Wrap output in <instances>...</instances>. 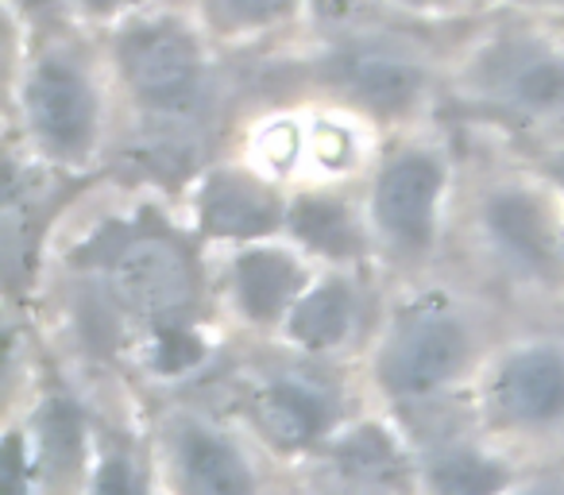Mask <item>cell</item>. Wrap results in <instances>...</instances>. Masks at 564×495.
I'll return each instance as SVG.
<instances>
[{"label": "cell", "mask_w": 564, "mask_h": 495, "mask_svg": "<svg viewBox=\"0 0 564 495\" xmlns=\"http://www.w3.org/2000/svg\"><path fill=\"white\" fill-rule=\"evenodd\" d=\"M495 337L479 302L448 283H417L387 302L364 348L368 387L399 422L471 391Z\"/></svg>", "instance_id": "6da1fadb"}, {"label": "cell", "mask_w": 564, "mask_h": 495, "mask_svg": "<svg viewBox=\"0 0 564 495\" xmlns=\"http://www.w3.org/2000/svg\"><path fill=\"white\" fill-rule=\"evenodd\" d=\"M445 101L538 151L564 143V32L549 17L499 9L448 55Z\"/></svg>", "instance_id": "7a4b0ae2"}, {"label": "cell", "mask_w": 564, "mask_h": 495, "mask_svg": "<svg viewBox=\"0 0 564 495\" xmlns=\"http://www.w3.org/2000/svg\"><path fill=\"white\" fill-rule=\"evenodd\" d=\"M101 55L117 105L151 143L186 140L217 109V43L194 12L148 4L105 28Z\"/></svg>", "instance_id": "3957f363"}, {"label": "cell", "mask_w": 564, "mask_h": 495, "mask_svg": "<svg viewBox=\"0 0 564 495\" xmlns=\"http://www.w3.org/2000/svg\"><path fill=\"white\" fill-rule=\"evenodd\" d=\"M74 28L28 35L24 63H12V117L32 159L58 174H89L112 132L109 66Z\"/></svg>", "instance_id": "277c9868"}, {"label": "cell", "mask_w": 564, "mask_h": 495, "mask_svg": "<svg viewBox=\"0 0 564 495\" xmlns=\"http://www.w3.org/2000/svg\"><path fill=\"white\" fill-rule=\"evenodd\" d=\"M197 248H205L194 228H178L171 217L143 209L135 217H112L89 233V240L70 252L94 287L120 310L140 337L155 325L202 322L205 318V268Z\"/></svg>", "instance_id": "5b68a950"}, {"label": "cell", "mask_w": 564, "mask_h": 495, "mask_svg": "<svg viewBox=\"0 0 564 495\" xmlns=\"http://www.w3.org/2000/svg\"><path fill=\"white\" fill-rule=\"evenodd\" d=\"M445 63L414 32L379 24L364 12L348 24L325 28L306 58V74L310 86L325 94V105L399 132L422 125L445 97Z\"/></svg>", "instance_id": "8992f818"}, {"label": "cell", "mask_w": 564, "mask_h": 495, "mask_svg": "<svg viewBox=\"0 0 564 495\" xmlns=\"http://www.w3.org/2000/svg\"><path fill=\"white\" fill-rule=\"evenodd\" d=\"M464 233L495 283L564 302V194L533 163L476 174L464 202Z\"/></svg>", "instance_id": "52a82bcc"}, {"label": "cell", "mask_w": 564, "mask_h": 495, "mask_svg": "<svg viewBox=\"0 0 564 495\" xmlns=\"http://www.w3.org/2000/svg\"><path fill=\"white\" fill-rule=\"evenodd\" d=\"M456 163L441 136L399 128L364 171V213L379 268L422 276L445 248Z\"/></svg>", "instance_id": "ba28073f"}, {"label": "cell", "mask_w": 564, "mask_h": 495, "mask_svg": "<svg viewBox=\"0 0 564 495\" xmlns=\"http://www.w3.org/2000/svg\"><path fill=\"white\" fill-rule=\"evenodd\" d=\"M236 410L259 449L294 464H310V456L356 415L337 361H317L294 348L243 372Z\"/></svg>", "instance_id": "9c48e42d"}, {"label": "cell", "mask_w": 564, "mask_h": 495, "mask_svg": "<svg viewBox=\"0 0 564 495\" xmlns=\"http://www.w3.org/2000/svg\"><path fill=\"white\" fill-rule=\"evenodd\" d=\"M484 438L507 453L564 438V333H518L495 341L468 391Z\"/></svg>", "instance_id": "30bf717a"}, {"label": "cell", "mask_w": 564, "mask_h": 495, "mask_svg": "<svg viewBox=\"0 0 564 495\" xmlns=\"http://www.w3.org/2000/svg\"><path fill=\"white\" fill-rule=\"evenodd\" d=\"M155 461L166 484L194 495H248L263 487V464L243 426L197 407H174L159 418Z\"/></svg>", "instance_id": "8fae6325"}, {"label": "cell", "mask_w": 564, "mask_h": 495, "mask_svg": "<svg viewBox=\"0 0 564 495\" xmlns=\"http://www.w3.org/2000/svg\"><path fill=\"white\" fill-rule=\"evenodd\" d=\"M286 202H291L286 182L263 174L248 159H217L189 179L186 217L202 244L232 248L243 240L282 236Z\"/></svg>", "instance_id": "7c38bea8"}, {"label": "cell", "mask_w": 564, "mask_h": 495, "mask_svg": "<svg viewBox=\"0 0 564 495\" xmlns=\"http://www.w3.org/2000/svg\"><path fill=\"white\" fill-rule=\"evenodd\" d=\"M317 276V263L286 236H263L225 248L220 302L236 325L259 337H274Z\"/></svg>", "instance_id": "4fadbf2b"}, {"label": "cell", "mask_w": 564, "mask_h": 495, "mask_svg": "<svg viewBox=\"0 0 564 495\" xmlns=\"http://www.w3.org/2000/svg\"><path fill=\"white\" fill-rule=\"evenodd\" d=\"M368 271L371 268H317L274 341L302 356L337 364L340 356L364 353L383 314V310L376 314Z\"/></svg>", "instance_id": "5bb4252c"}, {"label": "cell", "mask_w": 564, "mask_h": 495, "mask_svg": "<svg viewBox=\"0 0 564 495\" xmlns=\"http://www.w3.org/2000/svg\"><path fill=\"white\" fill-rule=\"evenodd\" d=\"M314 472L333 487L352 492H422L417 484V449L406 426L394 415L356 410L314 456Z\"/></svg>", "instance_id": "9a60e30c"}, {"label": "cell", "mask_w": 564, "mask_h": 495, "mask_svg": "<svg viewBox=\"0 0 564 495\" xmlns=\"http://www.w3.org/2000/svg\"><path fill=\"white\" fill-rule=\"evenodd\" d=\"M340 186L345 182H294L282 236L299 244L317 268H371L379 260L364 197Z\"/></svg>", "instance_id": "2e32d148"}, {"label": "cell", "mask_w": 564, "mask_h": 495, "mask_svg": "<svg viewBox=\"0 0 564 495\" xmlns=\"http://www.w3.org/2000/svg\"><path fill=\"white\" fill-rule=\"evenodd\" d=\"M410 441L417 449V484H422V492L491 495L525 484V476L514 464V453H507L491 438H484L476 418L468 422V430L456 426V430H441L437 438Z\"/></svg>", "instance_id": "e0dca14e"}, {"label": "cell", "mask_w": 564, "mask_h": 495, "mask_svg": "<svg viewBox=\"0 0 564 495\" xmlns=\"http://www.w3.org/2000/svg\"><path fill=\"white\" fill-rule=\"evenodd\" d=\"M28 445L35 456L40 487H86L89 464L97 449V422H89L86 407L66 384H51L40 391L35 407L24 418Z\"/></svg>", "instance_id": "ac0fdd59"}, {"label": "cell", "mask_w": 564, "mask_h": 495, "mask_svg": "<svg viewBox=\"0 0 564 495\" xmlns=\"http://www.w3.org/2000/svg\"><path fill=\"white\" fill-rule=\"evenodd\" d=\"M189 12L217 51H240L310 24L314 0H189Z\"/></svg>", "instance_id": "d6986e66"}, {"label": "cell", "mask_w": 564, "mask_h": 495, "mask_svg": "<svg viewBox=\"0 0 564 495\" xmlns=\"http://www.w3.org/2000/svg\"><path fill=\"white\" fill-rule=\"evenodd\" d=\"M368 120L325 105L306 117V159L299 182H352L376 159L368 140Z\"/></svg>", "instance_id": "ffe728a7"}, {"label": "cell", "mask_w": 564, "mask_h": 495, "mask_svg": "<svg viewBox=\"0 0 564 495\" xmlns=\"http://www.w3.org/2000/svg\"><path fill=\"white\" fill-rule=\"evenodd\" d=\"M135 356H140L143 372L159 384H178L186 376H197L209 368L213 361V341L202 322H171L155 325L135 341Z\"/></svg>", "instance_id": "44dd1931"}, {"label": "cell", "mask_w": 564, "mask_h": 495, "mask_svg": "<svg viewBox=\"0 0 564 495\" xmlns=\"http://www.w3.org/2000/svg\"><path fill=\"white\" fill-rule=\"evenodd\" d=\"M240 159H248L251 166H259L271 179L294 186L302 179V159H306V117L282 112V117L256 120Z\"/></svg>", "instance_id": "7402d4cb"}, {"label": "cell", "mask_w": 564, "mask_h": 495, "mask_svg": "<svg viewBox=\"0 0 564 495\" xmlns=\"http://www.w3.org/2000/svg\"><path fill=\"white\" fill-rule=\"evenodd\" d=\"M105 430H97V449L94 464H89V492H148L155 484V469H148L140 453L132 449V441H105Z\"/></svg>", "instance_id": "603a6c76"}, {"label": "cell", "mask_w": 564, "mask_h": 495, "mask_svg": "<svg viewBox=\"0 0 564 495\" xmlns=\"http://www.w3.org/2000/svg\"><path fill=\"white\" fill-rule=\"evenodd\" d=\"M394 20L406 24H476L487 17V0H376Z\"/></svg>", "instance_id": "cb8c5ba5"}, {"label": "cell", "mask_w": 564, "mask_h": 495, "mask_svg": "<svg viewBox=\"0 0 564 495\" xmlns=\"http://www.w3.org/2000/svg\"><path fill=\"white\" fill-rule=\"evenodd\" d=\"M4 9H9V24L24 28L28 35L74 24L70 0H4Z\"/></svg>", "instance_id": "d4e9b609"}, {"label": "cell", "mask_w": 564, "mask_h": 495, "mask_svg": "<svg viewBox=\"0 0 564 495\" xmlns=\"http://www.w3.org/2000/svg\"><path fill=\"white\" fill-rule=\"evenodd\" d=\"M148 4H159V0H70V17L78 28H112L117 20L132 17V12L148 9Z\"/></svg>", "instance_id": "484cf974"}, {"label": "cell", "mask_w": 564, "mask_h": 495, "mask_svg": "<svg viewBox=\"0 0 564 495\" xmlns=\"http://www.w3.org/2000/svg\"><path fill=\"white\" fill-rule=\"evenodd\" d=\"M487 4L507 9V12H530V17L564 20V0H487Z\"/></svg>", "instance_id": "4316f807"}, {"label": "cell", "mask_w": 564, "mask_h": 495, "mask_svg": "<svg viewBox=\"0 0 564 495\" xmlns=\"http://www.w3.org/2000/svg\"><path fill=\"white\" fill-rule=\"evenodd\" d=\"M530 163L538 166V171L545 174V179L553 182V186L564 194V143H553V148H541V151H533V159H530Z\"/></svg>", "instance_id": "83f0119b"}]
</instances>
